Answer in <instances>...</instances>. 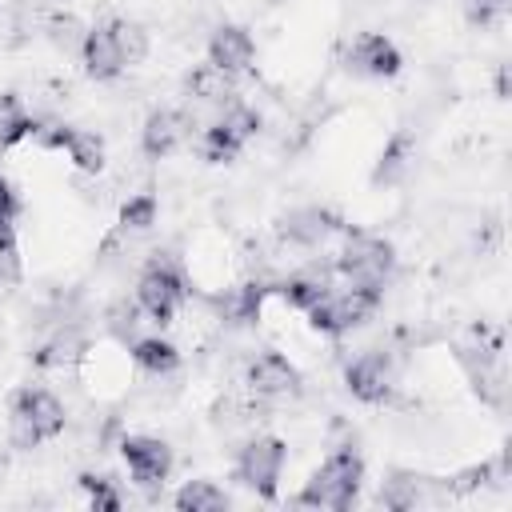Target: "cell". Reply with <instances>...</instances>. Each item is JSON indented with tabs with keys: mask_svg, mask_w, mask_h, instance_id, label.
<instances>
[{
	"mask_svg": "<svg viewBox=\"0 0 512 512\" xmlns=\"http://www.w3.org/2000/svg\"><path fill=\"white\" fill-rule=\"evenodd\" d=\"M360 484H364V460H360V452L340 448V452H332V456L312 472V480L296 492L292 504H300V508H336V512H344V508L356 504Z\"/></svg>",
	"mask_w": 512,
	"mask_h": 512,
	"instance_id": "1",
	"label": "cell"
},
{
	"mask_svg": "<svg viewBox=\"0 0 512 512\" xmlns=\"http://www.w3.org/2000/svg\"><path fill=\"white\" fill-rule=\"evenodd\" d=\"M464 12L472 24H496L504 12H508V0H464Z\"/></svg>",
	"mask_w": 512,
	"mask_h": 512,
	"instance_id": "30",
	"label": "cell"
},
{
	"mask_svg": "<svg viewBox=\"0 0 512 512\" xmlns=\"http://www.w3.org/2000/svg\"><path fill=\"white\" fill-rule=\"evenodd\" d=\"M80 484L88 488V496H92V508L96 512H116L124 500H120V488H116V480L112 476H92V472H84L80 476Z\"/></svg>",
	"mask_w": 512,
	"mask_h": 512,
	"instance_id": "26",
	"label": "cell"
},
{
	"mask_svg": "<svg viewBox=\"0 0 512 512\" xmlns=\"http://www.w3.org/2000/svg\"><path fill=\"white\" fill-rule=\"evenodd\" d=\"M264 284L260 280H248V284H236L224 300H220V312L228 324H252L260 316V304H264Z\"/></svg>",
	"mask_w": 512,
	"mask_h": 512,
	"instance_id": "17",
	"label": "cell"
},
{
	"mask_svg": "<svg viewBox=\"0 0 512 512\" xmlns=\"http://www.w3.org/2000/svg\"><path fill=\"white\" fill-rule=\"evenodd\" d=\"M120 456H124V464L140 488H160L172 472V448L156 436H128L120 444Z\"/></svg>",
	"mask_w": 512,
	"mask_h": 512,
	"instance_id": "9",
	"label": "cell"
},
{
	"mask_svg": "<svg viewBox=\"0 0 512 512\" xmlns=\"http://www.w3.org/2000/svg\"><path fill=\"white\" fill-rule=\"evenodd\" d=\"M64 152H68V160H72L80 172H92V176H96V172L104 168V140H100L96 132L72 128V136H68Z\"/></svg>",
	"mask_w": 512,
	"mask_h": 512,
	"instance_id": "21",
	"label": "cell"
},
{
	"mask_svg": "<svg viewBox=\"0 0 512 512\" xmlns=\"http://www.w3.org/2000/svg\"><path fill=\"white\" fill-rule=\"evenodd\" d=\"M396 268V252L388 240L372 236V232H352L336 256V272L348 280V284H360V288H376L384 292L388 276Z\"/></svg>",
	"mask_w": 512,
	"mask_h": 512,
	"instance_id": "3",
	"label": "cell"
},
{
	"mask_svg": "<svg viewBox=\"0 0 512 512\" xmlns=\"http://www.w3.org/2000/svg\"><path fill=\"white\" fill-rule=\"evenodd\" d=\"M64 404L44 388H20L8 408V432L16 448H36L64 432Z\"/></svg>",
	"mask_w": 512,
	"mask_h": 512,
	"instance_id": "2",
	"label": "cell"
},
{
	"mask_svg": "<svg viewBox=\"0 0 512 512\" xmlns=\"http://www.w3.org/2000/svg\"><path fill=\"white\" fill-rule=\"evenodd\" d=\"M248 388L256 396H268V400H284V396H296L300 392V372L288 356L280 352H260L252 364H248Z\"/></svg>",
	"mask_w": 512,
	"mask_h": 512,
	"instance_id": "11",
	"label": "cell"
},
{
	"mask_svg": "<svg viewBox=\"0 0 512 512\" xmlns=\"http://www.w3.org/2000/svg\"><path fill=\"white\" fill-rule=\"evenodd\" d=\"M344 384H348V392L356 396V400H364V404H384L388 396H392V388H396V364H392V356H384V352H360L348 368H344Z\"/></svg>",
	"mask_w": 512,
	"mask_h": 512,
	"instance_id": "7",
	"label": "cell"
},
{
	"mask_svg": "<svg viewBox=\"0 0 512 512\" xmlns=\"http://www.w3.org/2000/svg\"><path fill=\"white\" fill-rule=\"evenodd\" d=\"M132 360H136L144 372L164 376V372H172V368L180 364V352H176V344H168V340H160V336H140V340L132 344Z\"/></svg>",
	"mask_w": 512,
	"mask_h": 512,
	"instance_id": "20",
	"label": "cell"
},
{
	"mask_svg": "<svg viewBox=\"0 0 512 512\" xmlns=\"http://www.w3.org/2000/svg\"><path fill=\"white\" fill-rule=\"evenodd\" d=\"M284 460H288V448H284L280 436H256V440H248V444L240 448V456H236V480H240L244 488H252L256 496L276 500Z\"/></svg>",
	"mask_w": 512,
	"mask_h": 512,
	"instance_id": "6",
	"label": "cell"
},
{
	"mask_svg": "<svg viewBox=\"0 0 512 512\" xmlns=\"http://www.w3.org/2000/svg\"><path fill=\"white\" fill-rule=\"evenodd\" d=\"M172 504H176L180 512H224L232 500H228V492L216 488L212 480H188V484L172 496Z\"/></svg>",
	"mask_w": 512,
	"mask_h": 512,
	"instance_id": "18",
	"label": "cell"
},
{
	"mask_svg": "<svg viewBox=\"0 0 512 512\" xmlns=\"http://www.w3.org/2000/svg\"><path fill=\"white\" fill-rule=\"evenodd\" d=\"M196 148H200V156H204L208 164H228V160H236V156H240V148H244V144H240L224 124H216V120H212V124L200 132Z\"/></svg>",
	"mask_w": 512,
	"mask_h": 512,
	"instance_id": "22",
	"label": "cell"
},
{
	"mask_svg": "<svg viewBox=\"0 0 512 512\" xmlns=\"http://www.w3.org/2000/svg\"><path fill=\"white\" fill-rule=\"evenodd\" d=\"M344 64H348V72H356V76H372V80H388V76H396L400 72V48L384 36V32H360L352 44H348V52H344Z\"/></svg>",
	"mask_w": 512,
	"mask_h": 512,
	"instance_id": "8",
	"label": "cell"
},
{
	"mask_svg": "<svg viewBox=\"0 0 512 512\" xmlns=\"http://www.w3.org/2000/svg\"><path fill=\"white\" fill-rule=\"evenodd\" d=\"M408 164H412V136L408 132H400V136H392V144L380 152V164H376V184H396L404 172H408Z\"/></svg>",
	"mask_w": 512,
	"mask_h": 512,
	"instance_id": "23",
	"label": "cell"
},
{
	"mask_svg": "<svg viewBox=\"0 0 512 512\" xmlns=\"http://www.w3.org/2000/svg\"><path fill=\"white\" fill-rule=\"evenodd\" d=\"M84 344L76 340V336H60V340H52V344H44L40 348V364H68V360H76V352H80Z\"/></svg>",
	"mask_w": 512,
	"mask_h": 512,
	"instance_id": "29",
	"label": "cell"
},
{
	"mask_svg": "<svg viewBox=\"0 0 512 512\" xmlns=\"http://www.w3.org/2000/svg\"><path fill=\"white\" fill-rule=\"evenodd\" d=\"M16 212H20V200H16L12 184L0 176V220H16Z\"/></svg>",
	"mask_w": 512,
	"mask_h": 512,
	"instance_id": "31",
	"label": "cell"
},
{
	"mask_svg": "<svg viewBox=\"0 0 512 512\" xmlns=\"http://www.w3.org/2000/svg\"><path fill=\"white\" fill-rule=\"evenodd\" d=\"M184 88H188V96H192L196 104H216V108H224V104H232L236 76H228L224 68H216L212 60H204V64H196V68L184 76Z\"/></svg>",
	"mask_w": 512,
	"mask_h": 512,
	"instance_id": "15",
	"label": "cell"
},
{
	"mask_svg": "<svg viewBox=\"0 0 512 512\" xmlns=\"http://www.w3.org/2000/svg\"><path fill=\"white\" fill-rule=\"evenodd\" d=\"M328 288H332V272H328V268H304V272H296V276H288V280L280 284V296H284L292 308L308 312Z\"/></svg>",
	"mask_w": 512,
	"mask_h": 512,
	"instance_id": "16",
	"label": "cell"
},
{
	"mask_svg": "<svg viewBox=\"0 0 512 512\" xmlns=\"http://www.w3.org/2000/svg\"><path fill=\"white\" fill-rule=\"evenodd\" d=\"M20 276V248H16V228L12 220H0V280Z\"/></svg>",
	"mask_w": 512,
	"mask_h": 512,
	"instance_id": "28",
	"label": "cell"
},
{
	"mask_svg": "<svg viewBox=\"0 0 512 512\" xmlns=\"http://www.w3.org/2000/svg\"><path fill=\"white\" fill-rule=\"evenodd\" d=\"M420 500V488H416V480L412 476H396V480H388L384 488H380V504L384 508H412Z\"/></svg>",
	"mask_w": 512,
	"mask_h": 512,
	"instance_id": "27",
	"label": "cell"
},
{
	"mask_svg": "<svg viewBox=\"0 0 512 512\" xmlns=\"http://www.w3.org/2000/svg\"><path fill=\"white\" fill-rule=\"evenodd\" d=\"M380 304V292L376 288H360V284H348V288H328L304 316L316 332H328V336H344L352 328H360Z\"/></svg>",
	"mask_w": 512,
	"mask_h": 512,
	"instance_id": "4",
	"label": "cell"
},
{
	"mask_svg": "<svg viewBox=\"0 0 512 512\" xmlns=\"http://www.w3.org/2000/svg\"><path fill=\"white\" fill-rule=\"evenodd\" d=\"M188 296V280L180 272L176 260H152L144 272H140V284H136V304L156 320V324H168L176 316V308L184 304Z\"/></svg>",
	"mask_w": 512,
	"mask_h": 512,
	"instance_id": "5",
	"label": "cell"
},
{
	"mask_svg": "<svg viewBox=\"0 0 512 512\" xmlns=\"http://www.w3.org/2000/svg\"><path fill=\"white\" fill-rule=\"evenodd\" d=\"M216 124H224L240 144H248V140L256 136V128H260V116H256L248 104H236V100H232V104H224V108H220Z\"/></svg>",
	"mask_w": 512,
	"mask_h": 512,
	"instance_id": "24",
	"label": "cell"
},
{
	"mask_svg": "<svg viewBox=\"0 0 512 512\" xmlns=\"http://www.w3.org/2000/svg\"><path fill=\"white\" fill-rule=\"evenodd\" d=\"M184 136H188V116L172 108H156L140 128V148L148 160H164L184 144Z\"/></svg>",
	"mask_w": 512,
	"mask_h": 512,
	"instance_id": "13",
	"label": "cell"
},
{
	"mask_svg": "<svg viewBox=\"0 0 512 512\" xmlns=\"http://www.w3.org/2000/svg\"><path fill=\"white\" fill-rule=\"evenodd\" d=\"M332 232H336V216L324 212V208H296V212H288L280 220V236L288 244H300V248H316Z\"/></svg>",
	"mask_w": 512,
	"mask_h": 512,
	"instance_id": "14",
	"label": "cell"
},
{
	"mask_svg": "<svg viewBox=\"0 0 512 512\" xmlns=\"http://www.w3.org/2000/svg\"><path fill=\"white\" fill-rule=\"evenodd\" d=\"M152 224H156V196L152 192H140V196L124 200V208H120V228L124 232H144Z\"/></svg>",
	"mask_w": 512,
	"mask_h": 512,
	"instance_id": "25",
	"label": "cell"
},
{
	"mask_svg": "<svg viewBox=\"0 0 512 512\" xmlns=\"http://www.w3.org/2000/svg\"><path fill=\"white\" fill-rule=\"evenodd\" d=\"M40 124L24 112V104L12 96V92H0V148H12L20 144L24 136H36Z\"/></svg>",
	"mask_w": 512,
	"mask_h": 512,
	"instance_id": "19",
	"label": "cell"
},
{
	"mask_svg": "<svg viewBox=\"0 0 512 512\" xmlns=\"http://www.w3.org/2000/svg\"><path fill=\"white\" fill-rule=\"evenodd\" d=\"M80 56H84V72L92 80H116L128 68V56L120 48V36H116V24L112 20H104V24H96V28L84 32Z\"/></svg>",
	"mask_w": 512,
	"mask_h": 512,
	"instance_id": "10",
	"label": "cell"
},
{
	"mask_svg": "<svg viewBox=\"0 0 512 512\" xmlns=\"http://www.w3.org/2000/svg\"><path fill=\"white\" fill-rule=\"evenodd\" d=\"M208 60L216 68H224L228 76H240L256 64V40L248 36V28L240 24H220L208 40Z\"/></svg>",
	"mask_w": 512,
	"mask_h": 512,
	"instance_id": "12",
	"label": "cell"
}]
</instances>
